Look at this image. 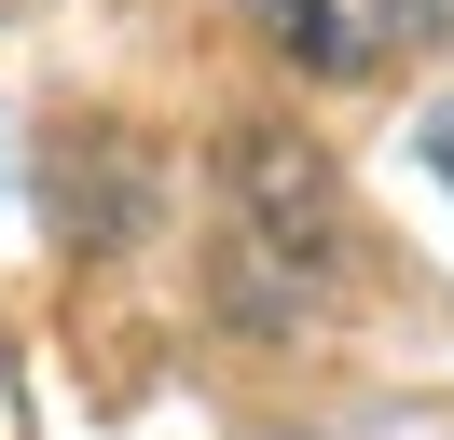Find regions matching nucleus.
I'll return each mask as SVG.
<instances>
[{
	"label": "nucleus",
	"instance_id": "nucleus-2",
	"mask_svg": "<svg viewBox=\"0 0 454 440\" xmlns=\"http://www.w3.org/2000/svg\"><path fill=\"white\" fill-rule=\"evenodd\" d=\"M427 165H441V179H454V97L427 110Z\"/></svg>",
	"mask_w": 454,
	"mask_h": 440
},
{
	"label": "nucleus",
	"instance_id": "nucleus-1",
	"mask_svg": "<svg viewBox=\"0 0 454 440\" xmlns=\"http://www.w3.org/2000/svg\"><path fill=\"white\" fill-rule=\"evenodd\" d=\"M248 14H262V42H276L289 69H317V82H372V69H399V55L454 42V0H248Z\"/></svg>",
	"mask_w": 454,
	"mask_h": 440
}]
</instances>
